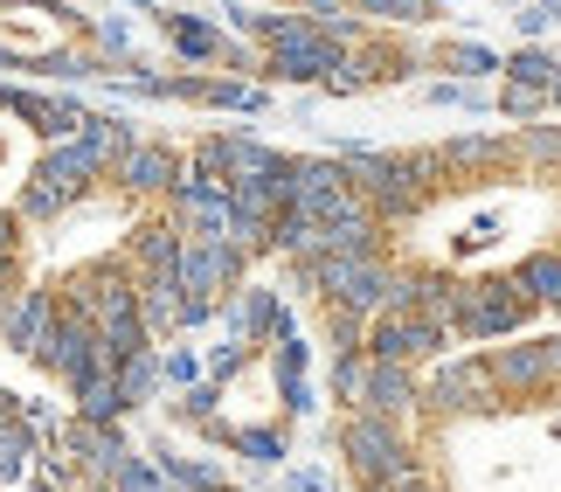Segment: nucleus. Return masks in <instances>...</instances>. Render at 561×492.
Returning <instances> with one entry per match:
<instances>
[{
    "label": "nucleus",
    "instance_id": "f257e3e1",
    "mask_svg": "<svg viewBox=\"0 0 561 492\" xmlns=\"http://www.w3.org/2000/svg\"><path fill=\"white\" fill-rule=\"evenodd\" d=\"M423 410L437 423H450V416H500L506 402H500V389H492V375H485V354L444 361V368L423 381Z\"/></svg>",
    "mask_w": 561,
    "mask_h": 492
},
{
    "label": "nucleus",
    "instance_id": "f03ea898",
    "mask_svg": "<svg viewBox=\"0 0 561 492\" xmlns=\"http://www.w3.org/2000/svg\"><path fill=\"white\" fill-rule=\"evenodd\" d=\"M534 298L513 285V277H471L465 306H458V340H513L527 327Z\"/></svg>",
    "mask_w": 561,
    "mask_h": 492
},
{
    "label": "nucleus",
    "instance_id": "7ed1b4c3",
    "mask_svg": "<svg viewBox=\"0 0 561 492\" xmlns=\"http://www.w3.org/2000/svg\"><path fill=\"white\" fill-rule=\"evenodd\" d=\"M450 347L444 327H430L423 312H375L368 319V361H402V368H416V361H437Z\"/></svg>",
    "mask_w": 561,
    "mask_h": 492
},
{
    "label": "nucleus",
    "instance_id": "20e7f679",
    "mask_svg": "<svg viewBox=\"0 0 561 492\" xmlns=\"http://www.w3.org/2000/svg\"><path fill=\"white\" fill-rule=\"evenodd\" d=\"M485 375L492 389H500V402H534L561 389L554 368H548V340H513V347H485Z\"/></svg>",
    "mask_w": 561,
    "mask_h": 492
},
{
    "label": "nucleus",
    "instance_id": "39448f33",
    "mask_svg": "<svg viewBox=\"0 0 561 492\" xmlns=\"http://www.w3.org/2000/svg\"><path fill=\"white\" fill-rule=\"evenodd\" d=\"M360 410H375L388 423L423 410V375L402 368V361H368V389H360Z\"/></svg>",
    "mask_w": 561,
    "mask_h": 492
},
{
    "label": "nucleus",
    "instance_id": "423d86ee",
    "mask_svg": "<svg viewBox=\"0 0 561 492\" xmlns=\"http://www.w3.org/2000/svg\"><path fill=\"white\" fill-rule=\"evenodd\" d=\"M437 160H444V174H506L520 160V146L500 139V133H465V139L437 146Z\"/></svg>",
    "mask_w": 561,
    "mask_h": 492
},
{
    "label": "nucleus",
    "instance_id": "0eeeda50",
    "mask_svg": "<svg viewBox=\"0 0 561 492\" xmlns=\"http://www.w3.org/2000/svg\"><path fill=\"white\" fill-rule=\"evenodd\" d=\"M513 285H520L534 306L561 312V250H527V256H520V271H513Z\"/></svg>",
    "mask_w": 561,
    "mask_h": 492
},
{
    "label": "nucleus",
    "instance_id": "6e6552de",
    "mask_svg": "<svg viewBox=\"0 0 561 492\" xmlns=\"http://www.w3.org/2000/svg\"><path fill=\"white\" fill-rule=\"evenodd\" d=\"M500 70H506V83H527V91H554V77H561V62L541 49V42H527V49H513L506 62H500Z\"/></svg>",
    "mask_w": 561,
    "mask_h": 492
},
{
    "label": "nucleus",
    "instance_id": "1a4fd4ad",
    "mask_svg": "<svg viewBox=\"0 0 561 492\" xmlns=\"http://www.w3.org/2000/svg\"><path fill=\"white\" fill-rule=\"evenodd\" d=\"M430 62H437V70H458V77H471V83H479V77H492V70H500L506 56H492L485 42H437V49H430Z\"/></svg>",
    "mask_w": 561,
    "mask_h": 492
},
{
    "label": "nucleus",
    "instance_id": "9d476101",
    "mask_svg": "<svg viewBox=\"0 0 561 492\" xmlns=\"http://www.w3.org/2000/svg\"><path fill=\"white\" fill-rule=\"evenodd\" d=\"M360 389H368V347H354V354H340V361H333V402L360 410Z\"/></svg>",
    "mask_w": 561,
    "mask_h": 492
},
{
    "label": "nucleus",
    "instance_id": "9b49d317",
    "mask_svg": "<svg viewBox=\"0 0 561 492\" xmlns=\"http://www.w3.org/2000/svg\"><path fill=\"white\" fill-rule=\"evenodd\" d=\"M520 160H534V167H561V125H520Z\"/></svg>",
    "mask_w": 561,
    "mask_h": 492
},
{
    "label": "nucleus",
    "instance_id": "f8f14e48",
    "mask_svg": "<svg viewBox=\"0 0 561 492\" xmlns=\"http://www.w3.org/2000/svg\"><path fill=\"white\" fill-rule=\"evenodd\" d=\"M500 112H506L513 125H541V118H548V98L527 91V83H506V91H500Z\"/></svg>",
    "mask_w": 561,
    "mask_h": 492
},
{
    "label": "nucleus",
    "instance_id": "ddd939ff",
    "mask_svg": "<svg viewBox=\"0 0 561 492\" xmlns=\"http://www.w3.org/2000/svg\"><path fill=\"white\" fill-rule=\"evenodd\" d=\"M360 14H381V21H423V0H354Z\"/></svg>",
    "mask_w": 561,
    "mask_h": 492
},
{
    "label": "nucleus",
    "instance_id": "4468645a",
    "mask_svg": "<svg viewBox=\"0 0 561 492\" xmlns=\"http://www.w3.org/2000/svg\"><path fill=\"white\" fill-rule=\"evenodd\" d=\"M174 35H181V49H187V56H202V62H208L215 49H222V42H215V28H194V21H181Z\"/></svg>",
    "mask_w": 561,
    "mask_h": 492
},
{
    "label": "nucleus",
    "instance_id": "2eb2a0df",
    "mask_svg": "<svg viewBox=\"0 0 561 492\" xmlns=\"http://www.w3.org/2000/svg\"><path fill=\"white\" fill-rule=\"evenodd\" d=\"M430 104H465V112H485V98L471 91V83H437V91H430Z\"/></svg>",
    "mask_w": 561,
    "mask_h": 492
},
{
    "label": "nucleus",
    "instance_id": "dca6fc26",
    "mask_svg": "<svg viewBox=\"0 0 561 492\" xmlns=\"http://www.w3.org/2000/svg\"><path fill=\"white\" fill-rule=\"evenodd\" d=\"M548 28H554V8H548V0H534V8L520 14V35L534 42V35H548Z\"/></svg>",
    "mask_w": 561,
    "mask_h": 492
},
{
    "label": "nucleus",
    "instance_id": "f3484780",
    "mask_svg": "<svg viewBox=\"0 0 561 492\" xmlns=\"http://www.w3.org/2000/svg\"><path fill=\"white\" fill-rule=\"evenodd\" d=\"M409 492H444V485H437V479H430V472H423V479H416V485H409Z\"/></svg>",
    "mask_w": 561,
    "mask_h": 492
},
{
    "label": "nucleus",
    "instance_id": "a211bd4d",
    "mask_svg": "<svg viewBox=\"0 0 561 492\" xmlns=\"http://www.w3.org/2000/svg\"><path fill=\"white\" fill-rule=\"evenodd\" d=\"M548 104H561V77H554V91H548Z\"/></svg>",
    "mask_w": 561,
    "mask_h": 492
},
{
    "label": "nucleus",
    "instance_id": "6ab92c4d",
    "mask_svg": "<svg viewBox=\"0 0 561 492\" xmlns=\"http://www.w3.org/2000/svg\"><path fill=\"white\" fill-rule=\"evenodd\" d=\"M548 8H554V21H561V0H548Z\"/></svg>",
    "mask_w": 561,
    "mask_h": 492
}]
</instances>
